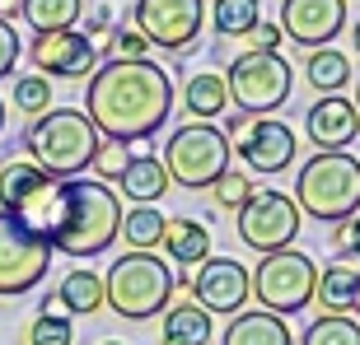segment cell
I'll return each instance as SVG.
<instances>
[{"label":"cell","mask_w":360,"mask_h":345,"mask_svg":"<svg viewBox=\"0 0 360 345\" xmlns=\"http://www.w3.org/2000/svg\"><path fill=\"white\" fill-rule=\"evenodd\" d=\"M174 112V80L155 61H103L84 89V117L103 140L131 145L164 131Z\"/></svg>","instance_id":"1"},{"label":"cell","mask_w":360,"mask_h":345,"mask_svg":"<svg viewBox=\"0 0 360 345\" xmlns=\"http://www.w3.org/2000/svg\"><path fill=\"white\" fill-rule=\"evenodd\" d=\"M117 229H122V205H117V191L98 177H70L61 182V215H56V229L47 248L52 252H66L75 262H89V257L108 252L117 243Z\"/></svg>","instance_id":"2"},{"label":"cell","mask_w":360,"mask_h":345,"mask_svg":"<svg viewBox=\"0 0 360 345\" xmlns=\"http://www.w3.org/2000/svg\"><path fill=\"white\" fill-rule=\"evenodd\" d=\"M98 140H103V135L94 131V121L84 117L80 107H52V112L33 117L28 131H24L28 159L38 163L47 177H56V182L80 177V172L94 163Z\"/></svg>","instance_id":"3"},{"label":"cell","mask_w":360,"mask_h":345,"mask_svg":"<svg viewBox=\"0 0 360 345\" xmlns=\"http://www.w3.org/2000/svg\"><path fill=\"white\" fill-rule=\"evenodd\" d=\"M295 205L309 219L347 224L360 215V159L351 149L342 154H309L304 168L295 172Z\"/></svg>","instance_id":"4"},{"label":"cell","mask_w":360,"mask_h":345,"mask_svg":"<svg viewBox=\"0 0 360 345\" xmlns=\"http://www.w3.org/2000/svg\"><path fill=\"white\" fill-rule=\"evenodd\" d=\"M178 276L155 252H127L103 276V304L127 322H150L174 304Z\"/></svg>","instance_id":"5"},{"label":"cell","mask_w":360,"mask_h":345,"mask_svg":"<svg viewBox=\"0 0 360 345\" xmlns=\"http://www.w3.org/2000/svg\"><path fill=\"white\" fill-rule=\"evenodd\" d=\"M164 172L169 182L187 187V191H211L215 177L229 168V140L215 121H187L164 140Z\"/></svg>","instance_id":"6"},{"label":"cell","mask_w":360,"mask_h":345,"mask_svg":"<svg viewBox=\"0 0 360 345\" xmlns=\"http://www.w3.org/2000/svg\"><path fill=\"white\" fill-rule=\"evenodd\" d=\"M225 89L234 112L243 117H267L281 103H290L295 70L281 52H239L225 70Z\"/></svg>","instance_id":"7"},{"label":"cell","mask_w":360,"mask_h":345,"mask_svg":"<svg viewBox=\"0 0 360 345\" xmlns=\"http://www.w3.org/2000/svg\"><path fill=\"white\" fill-rule=\"evenodd\" d=\"M314 290H319V266H314V257L300 252V248L262 257L257 271H253V294L262 299V313H276V318L304 313L314 304Z\"/></svg>","instance_id":"8"},{"label":"cell","mask_w":360,"mask_h":345,"mask_svg":"<svg viewBox=\"0 0 360 345\" xmlns=\"http://www.w3.org/2000/svg\"><path fill=\"white\" fill-rule=\"evenodd\" d=\"M300 224H304L300 205H295L285 191L267 187V191H253L248 205L239 210V243L253 248V252H262V257L285 252V248L300 238Z\"/></svg>","instance_id":"9"},{"label":"cell","mask_w":360,"mask_h":345,"mask_svg":"<svg viewBox=\"0 0 360 345\" xmlns=\"http://www.w3.org/2000/svg\"><path fill=\"white\" fill-rule=\"evenodd\" d=\"M47 271H52V248L38 234H28L14 215L0 210V299L38 290Z\"/></svg>","instance_id":"10"},{"label":"cell","mask_w":360,"mask_h":345,"mask_svg":"<svg viewBox=\"0 0 360 345\" xmlns=\"http://www.w3.org/2000/svg\"><path fill=\"white\" fill-rule=\"evenodd\" d=\"M131 24L141 28V38H146L150 47L187 52V47L201 38L206 5H201V0H136Z\"/></svg>","instance_id":"11"},{"label":"cell","mask_w":360,"mask_h":345,"mask_svg":"<svg viewBox=\"0 0 360 345\" xmlns=\"http://www.w3.org/2000/svg\"><path fill=\"white\" fill-rule=\"evenodd\" d=\"M187 290H192V304L201 313L234 318V313H243L248 294H253V271L234 257H211V262L197 266V276H187Z\"/></svg>","instance_id":"12"},{"label":"cell","mask_w":360,"mask_h":345,"mask_svg":"<svg viewBox=\"0 0 360 345\" xmlns=\"http://www.w3.org/2000/svg\"><path fill=\"white\" fill-rule=\"evenodd\" d=\"M28 61L38 66L42 80H89L98 70V42H89L80 28H70V33H33Z\"/></svg>","instance_id":"13"},{"label":"cell","mask_w":360,"mask_h":345,"mask_svg":"<svg viewBox=\"0 0 360 345\" xmlns=\"http://www.w3.org/2000/svg\"><path fill=\"white\" fill-rule=\"evenodd\" d=\"M229 154H239L248 172H285L300 154L295 145V131L276 117H248L234 140H229Z\"/></svg>","instance_id":"14"},{"label":"cell","mask_w":360,"mask_h":345,"mask_svg":"<svg viewBox=\"0 0 360 345\" xmlns=\"http://www.w3.org/2000/svg\"><path fill=\"white\" fill-rule=\"evenodd\" d=\"M281 38H290L304 52L333 47V38L347 28V0H281Z\"/></svg>","instance_id":"15"},{"label":"cell","mask_w":360,"mask_h":345,"mask_svg":"<svg viewBox=\"0 0 360 345\" xmlns=\"http://www.w3.org/2000/svg\"><path fill=\"white\" fill-rule=\"evenodd\" d=\"M304 135L319 145V154H342L347 145H356L360 135V112L347 93H328L304 112Z\"/></svg>","instance_id":"16"},{"label":"cell","mask_w":360,"mask_h":345,"mask_svg":"<svg viewBox=\"0 0 360 345\" xmlns=\"http://www.w3.org/2000/svg\"><path fill=\"white\" fill-rule=\"evenodd\" d=\"M52 187H56V177H47L33 159L0 163V210L5 215H24L28 205H38Z\"/></svg>","instance_id":"17"},{"label":"cell","mask_w":360,"mask_h":345,"mask_svg":"<svg viewBox=\"0 0 360 345\" xmlns=\"http://www.w3.org/2000/svg\"><path fill=\"white\" fill-rule=\"evenodd\" d=\"M220 345H295V336L285 327V318L262 313V308H243V313L229 318Z\"/></svg>","instance_id":"18"},{"label":"cell","mask_w":360,"mask_h":345,"mask_svg":"<svg viewBox=\"0 0 360 345\" xmlns=\"http://www.w3.org/2000/svg\"><path fill=\"white\" fill-rule=\"evenodd\" d=\"M160 248L174 257L178 266H201V262H211V229L201 224V219H187V215L164 219Z\"/></svg>","instance_id":"19"},{"label":"cell","mask_w":360,"mask_h":345,"mask_svg":"<svg viewBox=\"0 0 360 345\" xmlns=\"http://www.w3.org/2000/svg\"><path fill=\"white\" fill-rule=\"evenodd\" d=\"M117 187L136 205H155V201H164V191H169V172H164L160 154H131V163L122 168Z\"/></svg>","instance_id":"20"},{"label":"cell","mask_w":360,"mask_h":345,"mask_svg":"<svg viewBox=\"0 0 360 345\" xmlns=\"http://www.w3.org/2000/svg\"><path fill=\"white\" fill-rule=\"evenodd\" d=\"M56 299L70 318H94L103 308V276H94L89 266H70L56 285Z\"/></svg>","instance_id":"21"},{"label":"cell","mask_w":360,"mask_h":345,"mask_svg":"<svg viewBox=\"0 0 360 345\" xmlns=\"http://www.w3.org/2000/svg\"><path fill=\"white\" fill-rule=\"evenodd\" d=\"M183 103L192 112V121H215L220 112L229 107V89H225V75H215V70H197L183 89Z\"/></svg>","instance_id":"22"},{"label":"cell","mask_w":360,"mask_h":345,"mask_svg":"<svg viewBox=\"0 0 360 345\" xmlns=\"http://www.w3.org/2000/svg\"><path fill=\"white\" fill-rule=\"evenodd\" d=\"M211 341V313L197 304H174L164 308V336L160 345H206Z\"/></svg>","instance_id":"23"},{"label":"cell","mask_w":360,"mask_h":345,"mask_svg":"<svg viewBox=\"0 0 360 345\" xmlns=\"http://www.w3.org/2000/svg\"><path fill=\"white\" fill-rule=\"evenodd\" d=\"M304 80L328 98V93H342L351 84V56L337 52V47H319V52L304 56Z\"/></svg>","instance_id":"24"},{"label":"cell","mask_w":360,"mask_h":345,"mask_svg":"<svg viewBox=\"0 0 360 345\" xmlns=\"http://www.w3.org/2000/svg\"><path fill=\"white\" fill-rule=\"evenodd\" d=\"M351 290H356V271H351V266H342V262L323 266L319 271V290H314L323 318H347L351 313Z\"/></svg>","instance_id":"25"},{"label":"cell","mask_w":360,"mask_h":345,"mask_svg":"<svg viewBox=\"0 0 360 345\" xmlns=\"http://www.w3.org/2000/svg\"><path fill=\"white\" fill-rule=\"evenodd\" d=\"M84 14V0H24V19L33 33H70Z\"/></svg>","instance_id":"26"},{"label":"cell","mask_w":360,"mask_h":345,"mask_svg":"<svg viewBox=\"0 0 360 345\" xmlns=\"http://www.w3.org/2000/svg\"><path fill=\"white\" fill-rule=\"evenodd\" d=\"M117 238L131 243V252H150V248H160V238H164V210H160V205H131V210L122 215Z\"/></svg>","instance_id":"27"},{"label":"cell","mask_w":360,"mask_h":345,"mask_svg":"<svg viewBox=\"0 0 360 345\" xmlns=\"http://www.w3.org/2000/svg\"><path fill=\"white\" fill-rule=\"evenodd\" d=\"M206 19L215 24L220 38H248L253 24L262 19V0H215L206 10Z\"/></svg>","instance_id":"28"},{"label":"cell","mask_w":360,"mask_h":345,"mask_svg":"<svg viewBox=\"0 0 360 345\" xmlns=\"http://www.w3.org/2000/svg\"><path fill=\"white\" fill-rule=\"evenodd\" d=\"M98 56H108V61H150V42L141 38V28L131 19H117Z\"/></svg>","instance_id":"29"},{"label":"cell","mask_w":360,"mask_h":345,"mask_svg":"<svg viewBox=\"0 0 360 345\" xmlns=\"http://www.w3.org/2000/svg\"><path fill=\"white\" fill-rule=\"evenodd\" d=\"M300 345H360L356 318H314L300 336Z\"/></svg>","instance_id":"30"},{"label":"cell","mask_w":360,"mask_h":345,"mask_svg":"<svg viewBox=\"0 0 360 345\" xmlns=\"http://www.w3.org/2000/svg\"><path fill=\"white\" fill-rule=\"evenodd\" d=\"M14 107L28 121L52 112V80H42V75H14Z\"/></svg>","instance_id":"31"},{"label":"cell","mask_w":360,"mask_h":345,"mask_svg":"<svg viewBox=\"0 0 360 345\" xmlns=\"http://www.w3.org/2000/svg\"><path fill=\"white\" fill-rule=\"evenodd\" d=\"M211 196H215V205H220V210H243V205H248V196H253V182H248V172L225 168L220 177H215Z\"/></svg>","instance_id":"32"},{"label":"cell","mask_w":360,"mask_h":345,"mask_svg":"<svg viewBox=\"0 0 360 345\" xmlns=\"http://www.w3.org/2000/svg\"><path fill=\"white\" fill-rule=\"evenodd\" d=\"M28 345H75V327L70 318H33L28 322Z\"/></svg>","instance_id":"33"},{"label":"cell","mask_w":360,"mask_h":345,"mask_svg":"<svg viewBox=\"0 0 360 345\" xmlns=\"http://www.w3.org/2000/svg\"><path fill=\"white\" fill-rule=\"evenodd\" d=\"M131 163V154H127V145H117V140H98V149H94V163L89 168L98 172V177H122V168Z\"/></svg>","instance_id":"34"},{"label":"cell","mask_w":360,"mask_h":345,"mask_svg":"<svg viewBox=\"0 0 360 345\" xmlns=\"http://www.w3.org/2000/svg\"><path fill=\"white\" fill-rule=\"evenodd\" d=\"M281 24L276 19H257L253 24V33L248 38H239V52H281Z\"/></svg>","instance_id":"35"},{"label":"cell","mask_w":360,"mask_h":345,"mask_svg":"<svg viewBox=\"0 0 360 345\" xmlns=\"http://www.w3.org/2000/svg\"><path fill=\"white\" fill-rule=\"evenodd\" d=\"M19 61H24V38L14 33V24H0V80H10Z\"/></svg>","instance_id":"36"},{"label":"cell","mask_w":360,"mask_h":345,"mask_svg":"<svg viewBox=\"0 0 360 345\" xmlns=\"http://www.w3.org/2000/svg\"><path fill=\"white\" fill-rule=\"evenodd\" d=\"M112 24H117V19H112V5H108V0H98V5H94V14H89V33H84V38H108V33H112Z\"/></svg>","instance_id":"37"},{"label":"cell","mask_w":360,"mask_h":345,"mask_svg":"<svg viewBox=\"0 0 360 345\" xmlns=\"http://www.w3.org/2000/svg\"><path fill=\"white\" fill-rule=\"evenodd\" d=\"M333 252L337 257L351 252V219H347V224H333Z\"/></svg>","instance_id":"38"},{"label":"cell","mask_w":360,"mask_h":345,"mask_svg":"<svg viewBox=\"0 0 360 345\" xmlns=\"http://www.w3.org/2000/svg\"><path fill=\"white\" fill-rule=\"evenodd\" d=\"M10 19H24V0H0V24Z\"/></svg>","instance_id":"39"},{"label":"cell","mask_w":360,"mask_h":345,"mask_svg":"<svg viewBox=\"0 0 360 345\" xmlns=\"http://www.w3.org/2000/svg\"><path fill=\"white\" fill-rule=\"evenodd\" d=\"M243 126H248V117H243V112H229V117H225V126H220V131H225V140H234V135H239Z\"/></svg>","instance_id":"40"},{"label":"cell","mask_w":360,"mask_h":345,"mask_svg":"<svg viewBox=\"0 0 360 345\" xmlns=\"http://www.w3.org/2000/svg\"><path fill=\"white\" fill-rule=\"evenodd\" d=\"M351 257H360V215L351 219Z\"/></svg>","instance_id":"41"},{"label":"cell","mask_w":360,"mask_h":345,"mask_svg":"<svg viewBox=\"0 0 360 345\" xmlns=\"http://www.w3.org/2000/svg\"><path fill=\"white\" fill-rule=\"evenodd\" d=\"M351 313L360 318V271H356V290H351Z\"/></svg>","instance_id":"42"},{"label":"cell","mask_w":360,"mask_h":345,"mask_svg":"<svg viewBox=\"0 0 360 345\" xmlns=\"http://www.w3.org/2000/svg\"><path fill=\"white\" fill-rule=\"evenodd\" d=\"M351 47H356V56H360V19H356V28H351Z\"/></svg>","instance_id":"43"},{"label":"cell","mask_w":360,"mask_h":345,"mask_svg":"<svg viewBox=\"0 0 360 345\" xmlns=\"http://www.w3.org/2000/svg\"><path fill=\"white\" fill-rule=\"evenodd\" d=\"M0 131H5V98H0Z\"/></svg>","instance_id":"44"},{"label":"cell","mask_w":360,"mask_h":345,"mask_svg":"<svg viewBox=\"0 0 360 345\" xmlns=\"http://www.w3.org/2000/svg\"><path fill=\"white\" fill-rule=\"evenodd\" d=\"M356 112H360V80H356Z\"/></svg>","instance_id":"45"},{"label":"cell","mask_w":360,"mask_h":345,"mask_svg":"<svg viewBox=\"0 0 360 345\" xmlns=\"http://www.w3.org/2000/svg\"><path fill=\"white\" fill-rule=\"evenodd\" d=\"M103 345H122V341H103Z\"/></svg>","instance_id":"46"}]
</instances>
